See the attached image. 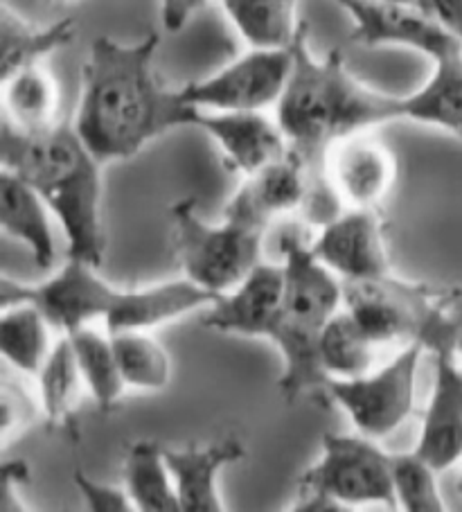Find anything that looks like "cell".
Listing matches in <instances>:
<instances>
[{
    "label": "cell",
    "instance_id": "d4e9b609",
    "mask_svg": "<svg viewBox=\"0 0 462 512\" xmlns=\"http://www.w3.org/2000/svg\"><path fill=\"white\" fill-rule=\"evenodd\" d=\"M124 488L140 512H183L165 461V447L154 440H138L129 447L124 458Z\"/></svg>",
    "mask_w": 462,
    "mask_h": 512
},
{
    "label": "cell",
    "instance_id": "2e32d148",
    "mask_svg": "<svg viewBox=\"0 0 462 512\" xmlns=\"http://www.w3.org/2000/svg\"><path fill=\"white\" fill-rule=\"evenodd\" d=\"M287 273L284 264H260L235 289L221 294L203 314V325L221 334L273 339Z\"/></svg>",
    "mask_w": 462,
    "mask_h": 512
},
{
    "label": "cell",
    "instance_id": "603a6c76",
    "mask_svg": "<svg viewBox=\"0 0 462 512\" xmlns=\"http://www.w3.org/2000/svg\"><path fill=\"white\" fill-rule=\"evenodd\" d=\"M5 122L14 129L43 131L57 125L59 84L43 64L23 68L3 79Z\"/></svg>",
    "mask_w": 462,
    "mask_h": 512
},
{
    "label": "cell",
    "instance_id": "f546056e",
    "mask_svg": "<svg viewBox=\"0 0 462 512\" xmlns=\"http://www.w3.org/2000/svg\"><path fill=\"white\" fill-rule=\"evenodd\" d=\"M397 506L406 512H444L438 470L415 452L390 454Z\"/></svg>",
    "mask_w": 462,
    "mask_h": 512
},
{
    "label": "cell",
    "instance_id": "d590c367",
    "mask_svg": "<svg viewBox=\"0 0 462 512\" xmlns=\"http://www.w3.org/2000/svg\"><path fill=\"white\" fill-rule=\"evenodd\" d=\"M388 3H415L417 5V0H388Z\"/></svg>",
    "mask_w": 462,
    "mask_h": 512
},
{
    "label": "cell",
    "instance_id": "7402d4cb",
    "mask_svg": "<svg viewBox=\"0 0 462 512\" xmlns=\"http://www.w3.org/2000/svg\"><path fill=\"white\" fill-rule=\"evenodd\" d=\"M239 37L248 48L289 50L302 25L298 23L300 0H219Z\"/></svg>",
    "mask_w": 462,
    "mask_h": 512
},
{
    "label": "cell",
    "instance_id": "5bb4252c",
    "mask_svg": "<svg viewBox=\"0 0 462 512\" xmlns=\"http://www.w3.org/2000/svg\"><path fill=\"white\" fill-rule=\"evenodd\" d=\"M325 174L343 206L375 208L393 188L397 161L384 140L361 131L330 147Z\"/></svg>",
    "mask_w": 462,
    "mask_h": 512
},
{
    "label": "cell",
    "instance_id": "7a4b0ae2",
    "mask_svg": "<svg viewBox=\"0 0 462 512\" xmlns=\"http://www.w3.org/2000/svg\"><path fill=\"white\" fill-rule=\"evenodd\" d=\"M291 50V75L273 116L314 176L309 190L330 188L325 174L330 147L361 131L404 120V104L402 97L372 91L354 77L341 50L316 57L309 50L307 25H302Z\"/></svg>",
    "mask_w": 462,
    "mask_h": 512
},
{
    "label": "cell",
    "instance_id": "7c38bea8",
    "mask_svg": "<svg viewBox=\"0 0 462 512\" xmlns=\"http://www.w3.org/2000/svg\"><path fill=\"white\" fill-rule=\"evenodd\" d=\"M352 19L350 41L357 46L411 48L431 61L460 50L462 43L444 32L420 5L388 0H336Z\"/></svg>",
    "mask_w": 462,
    "mask_h": 512
},
{
    "label": "cell",
    "instance_id": "8992f818",
    "mask_svg": "<svg viewBox=\"0 0 462 512\" xmlns=\"http://www.w3.org/2000/svg\"><path fill=\"white\" fill-rule=\"evenodd\" d=\"M172 249L185 278L194 285L226 294L262 264L264 228L226 217L221 224L203 222L192 197L170 208Z\"/></svg>",
    "mask_w": 462,
    "mask_h": 512
},
{
    "label": "cell",
    "instance_id": "74e56055",
    "mask_svg": "<svg viewBox=\"0 0 462 512\" xmlns=\"http://www.w3.org/2000/svg\"><path fill=\"white\" fill-rule=\"evenodd\" d=\"M458 291H460V294H462V287H458Z\"/></svg>",
    "mask_w": 462,
    "mask_h": 512
},
{
    "label": "cell",
    "instance_id": "d6a6232c",
    "mask_svg": "<svg viewBox=\"0 0 462 512\" xmlns=\"http://www.w3.org/2000/svg\"><path fill=\"white\" fill-rule=\"evenodd\" d=\"M417 5H420L444 32L462 43V0H417Z\"/></svg>",
    "mask_w": 462,
    "mask_h": 512
},
{
    "label": "cell",
    "instance_id": "484cf974",
    "mask_svg": "<svg viewBox=\"0 0 462 512\" xmlns=\"http://www.w3.org/2000/svg\"><path fill=\"white\" fill-rule=\"evenodd\" d=\"M37 379L41 413L48 425L52 429H73L86 384L66 334L55 343Z\"/></svg>",
    "mask_w": 462,
    "mask_h": 512
},
{
    "label": "cell",
    "instance_id": "83f0119b",
    "mask_svg": "<svg viewBox=\"0 0 462 512\" xmlns=\"http://www.w3.org/2000/svg\"><path fill=\"white\" fill-rule=\"evenodd\" d=\"M375 348L377 343L368 337L359 321L341 307L325 325L318 343V359L327 377L354 379L368 373Z\"/></svg>",
    "mask_w": 462,
    "mask_h": 512
},
{
    "label": "cell",
    "instance_id": "e0dca14e",
    "mask_svg": "<svg viewBox=\"0 0 462 512\" xmlns=\"http://www.w3.org/2000/svg\"><path fill=\"white\" fill-rule=\"evenodd\" d=\"M215 140L230 170L251 176L289 154L280 122L266 111H199L197 125Z\"/></svg>",
    "mask_w": 462,
    "mask_h": 512
},
{
    "label": "cell",
    "instance_id": "e575fe53",
    "mask_svg": "<svg viewBox=\"0 0 462 512\" xmlns=\"http://www.w3.org/2000/svg\"><path fill=\"white\" fill-rule=\"evenodd\" d=\"M451 312L458 321V355H460V364H462V294L456 289L451 294Z\"/></svg>",
    "mask_w": 462,
    "mask_h": 512
},
{
    "label": "cell",
    "instance_id": "277c9868",
    "mask_svg": "<svg viewBox=\"0 0 462 512\" xmlns=\"http://www.w3.org/2000/svg\"><path fill=\"white\" fill-rule=\"evenodd\" d=\"M97 267L82 260L68 258L57 276L41 285H19L3 278L0 303H32L48 316L52 328L73 332L91 323H104L109 334L122 330H151L156 325L181 319L201 307H210L219 298L212 291L181 278L149 289H115Z\"/></svg>",
    "mask_w": 462,
    "mask_h": 512
},
{
    "label": "cell",
    "instance_id": "6da1fadb",
    "mask_svg": "<svg viewBox=\"0 0 462 512\" xmlns=\"http://www.w3.org/2000/svg\"><path fill=\"white\" fill-rule=\"evenodd\" d=\"M158 46L161 37L149 32L133 43L97 37L88 50L73 125L102 163L127 161L151 140L197 125L201 109L156 75Z\"/></svg>",
    "mask_w": 462,
    "mask_h": 512
},
{
    "label": "cell",
    "instance_id": "44dd1931",
    "mask_svg": "<svg viewBox=\"0 0 462 512\" xmlns=\"http://www.w3.org/2000/svg\"><path fill=\"white\" fill-rule=\"evenodd\" d=\"M75 19L50 25H34L16 14L10 5L0 12V77H10L23 68L43 64V59L75 39Z\"/></svg>",
    "mask_w": 462,
    "mask_h": 512
},
{
    "label": "cell",
    "instance_id": "8d00e7d4",
    "mask_svg": "<svg viewBox=\"0 0 462 512\" xmlns=\"http://www.w3.org/2000/svg\"><path fill=\"white\" fill-rule=\"evenodd\" d=\"M458 490H460V494H462V476H460V481H458Z\"/></svg>",
    "mask_w": 462,
    "mask_h": 512
},
{
    "label": "cell",
    "instance_id": "ffe728a7",
    "mask_svg": "<svg viewBox=\"0 0 462 512\" xmlns=\"http://www.w3.org/2000/svg\"><path fill=\"white\" fill-rule=\"evenodd\" d=\"M404 120L442 129L462 143V48L433 61V73L411 95H402Z\"/></svg>",
    "mask_w": 462,
    "mask_h": 512
},
{
    "label": "cell",
    "instance_id": "52a82bcc",
    "mask_svg": "<svg viewBox=\"0 0 462 512\" xmlns=\"http://www.w3.org/2000/svg\"><path fill=\"white\" fill-rule=\"evenodd\" d=\"M298 510H341L348 506L397 508L390 454L363 434H327L323 454L298 481Z\"/></svg>",
    "mask_w": 462,
    "mask_h": 512
},
{
    "label": "cell",
    "instance_id": "9c48e42d",
    "mask_svg": "<svg viewBox=\"0 0 462 512\" xmlns=\"http://www.w3.org/2000/svg\"><path fill=\"white\" fill-rule=\"evenodd\" d=\"M426 348L424 339L408 341L402 352L377 373L354 379L330 377L323 386L332 402L348 413L359 434L368 438H386L397 431L413 413L415 379Z\"/></svg>",
    "mask_w": 462,
    "mask_h": 512
},
{
    "label": "cell",
    "instance_id": "30bf717a",
    "mask_svg": "<svg viewBox=\"0 0 462 512\" xmlns=\"http://www.w3.org/2000/svg\"><path fill=\"white\" fill-rule=\"evenodd\" d=\"M426 348L435 357V384L415 452L444 472L462 461V364L458 361V321L451 305Z\"/></svg>",
    "mask_w": 462,
    "mask_h": 512
},
{
    "label": "cell",
    "instance_id": "4316f807",
    "mask_svg": "<svg viewBox=\"0 0 462 512\" xmlns=\"http://www.w3.org/2000/svg\"><path fill=\"white\" fill-rule=\"evenodd\" d=\"M66 337L73 346L86 391L93 395L100 409H113V404L120 400L129 386L120 373L111 337H104L100 330L91 328V325L68 332Z\"/></svg>",
    "mask_w": 462,
    "mask_h": 512
},
{
    "label": "cell",
    "instance_id": "1f68e13d",
    "mask_svg": "<svg viewBox=\"0 0 462 512\" xmlns=\"http://www.w3.org/2000/svg\"><path fill=\"white\" fill-rule=\"evenodd\" d=\"M73 481L77 485L79 494H82V499H84L88 510H93V512H129V510H136L127 488L97 483V481L91 479V476H86L82 470H77L73 474Z\"/></svg>",
    "mask_w": 462,
    "mask_h": 512
},
{
    "label": "cell",
    "instance_id": "9a60e30c",
    "mask_svg": "<svg viewBox=\"0 0 462 512\" xmlns=\"http://www.w3.org/2000/svg\"><path fill=\"white\" fill-rule=\"evenodd\" d=\"M314 176L296 149L264 170L244 176L242 185L226 203L224 215L257 228H269L275 217L302 213Z\"/></svg>",
    "mask_w": 462,
    "mask_h": 512
},
{
    "label": "cell",
    "instance_id": "5b68a950",
    "mask_svg": "<svg viewBox=\"0 0 462 512\" xmlns=\"http://www.w3.org/2000/svg\"><path fill=\"white\" fill-rule=\"evenodd\" d=\"M280 253L287 287L271 341L282 355L280 395L293 404L305 393L323 391L330 379L318 359V343L325 325L343 307V282L298 235L284 233Z\"/></svg>",
    "mask_w": 462,
    "mask_h": 512
},
{
    "label": "cell",
    "instance_id": "4dcf8cb0",
    "mask_svg": "<svg viewBox=\"0 0 462 512\" xmlns=\"http://www.w3.org/2000/svg\"><path fill=\"white\" fill-rule=\"evenodd\" d=\"M41 409V404L32 400V395L25 391L19 382L5 379L0 388V411H3V443H10L14 434L30 425L34 413Z\"/></svg>",
    "mask_w": 462,
    "mask_h": 512
},
{
    "label": "cell",
    "instance_id": "4fadbf2b",
    "mask_svg": "<svg viewBox=\"0 0 462 512\" xmlns=\"http://www.w3.org/2000/svg\"><path fill=\"white\" fill-rule=\"evenodd\" d=\"M309 249L341 280L372 278L390 271L384 226L375 208L343 210L321 228Z\"/></svg>",
    "mask_w": 462,
    "mask_h": 512
},
{
    "label": "cell",
    "instance_id": "3957f363",
    "mask_svg": "<svg viewBox=\"0 0 462 512\" xmlns=\"http://www.w3.org/2000/svg\"><path fill=\"white\" fill-rule=\"evenodd\" d=\"M3 167L37 190L66 235L68 258L102 267L106 240L102 228V161L77 134L75 125L19 131L3 122Z\"/></svg>",
    "mask_w": 462,
    "mask_h": 512
},
{
    "label": "cell",
    "instance_id": "d6986e66",
    "mask_svg": "<svg viewBox=\"0 0 462 512\" xmlns=\"http://www.w3.org/2000/svg\"><path fill=\"white\" fill-rule=\"evenodd\" d=\"M50 206L46 199L12 170L0 172V226L7 237L25 244L41 269L55 262L57 244L52 235Z\"/></svg>",
    "mask_w": 462,
    "mask_h": 512
},
{
    "label": "cell",
    "instance_id": "ac0fdd59",
    "mask_svg": "<svg viewBox=\"0 0 462 512\" xmlns=\"http://www.w3.org/2000/svg\"><path fill=\"white\" fill-rule=\"evenodd\" d=\"M246 449L237 438H224L203 447H165V461L179 492L183 512H221L219 474L224 467L239 463Z\"/></svg>",
    "mask_w": 462,
    "mask_h": 512
},
{
    "label": "cell",
    "instance_id": "836d02e7",
    "mask_svg": "<svg viewBox=\"0 0 462 512\" xmlns=\"http://www.w3.org/2000/svg\"><path fill=\"white\" fill-rule=\"evenodd\" d=\"M210 0H161V21L167 32H179Z\"/></svg>",
    "mask_w": 462,
    "mask_h": 512
},
{
    "label": "cell",
    "instance_id": "f1b7e54d",
    "mask_svg": "<svg viewBox=\"0 0 462 512\" xmlns=\"http://www.w3.org/2000/svg\"><path fill=\"white\" fill-rule=\"evenodd\" d=\"M109 337L129 388L163 391L172 382V359L147 330H122Z\"/></svg>",
    "mask_w": 462,
    "mask_h": 512
},
{
    "label": "cell",
    "instance_id": "8fae6325",
    "mask_svg": "<svg viewBox=\"0 0 462 512\" xmlns=\"http://www.w3.org/2000/svg\"><path fill=\"white\" fill-rule=\"evenodd\" d=\"M293 48V46H291ZM251 48L215 75L183 86V95L201 111H269L287 88L293 50Z\"/></svg>",
    "mask_w": 462,
    "mask_h": 512
},
{
    "label": "cell",
    "instance_id": "cb8c5ba5",
    "mask_svg": "<svg viewBox=\"0 0 462 512\" xmlns=\"http://www.w3.org/2000/svg\"><path fill=\"white\" fill-rule=\"evenodd\" d=\"M52 323L37 305L16 303L0 316V352L16 373L37 377L52 352Z\"/></svg>",
    "mask_w": 462,
    "mask_h": 512
},
{
    "label": "cell",
    "instance_id": "ba28073f",
    "mask_svg": "<svg viewBox=\"0 0 462 512\" xmlns=\"http://www.w3.org/2000/svg\"><path fill=\"white\" fill-rule=\"evenodd\" d=\"M343 282V307L381 346L393 341H429L449 312V296L422 282H406L393 273Z\"/></svg>",
    "mask_w": 462,
    "mask_h": 512
}]
</instances>
